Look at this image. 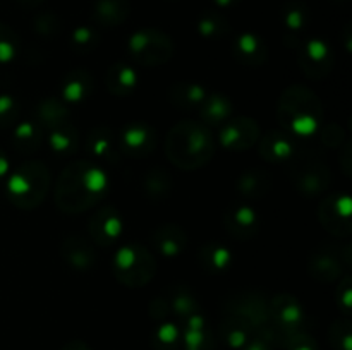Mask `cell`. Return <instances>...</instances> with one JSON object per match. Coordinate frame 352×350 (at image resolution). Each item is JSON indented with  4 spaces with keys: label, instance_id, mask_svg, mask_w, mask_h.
<instances>
[{
    "label": "cell",
    "instance_id": "6da1fadb",
    "mask_svg": "<svg viewBox=\"0 0 352 350\" xmlns=\"http://www.w3.org/2000/svg\"><path fill=\"white\" fill-rule=\"evenodd\" d=\"M107 194V175L98 163L72 161L60 174L55 202L58 209L69 215L82 213L102 201Z\"/></svg>",
    "mask_w": 352,
    "mask_h": 350
},
{
    "label": "cell",
    "instance_id": "7a4b0ae2",
    "mask_svg": "<svg viewBox=\"0 0 352 350\" xmlns=\"http://www.w3.org/2000/svg\"><path fill=\"white\" fill-rule=\"evenodd\" d=\"M167 158L182 170H196L215 154V139L203 122L182 120L172 127L165 141Z\"/></svg>",
    "mask_w": 352,
    "mask_h": 350
},
{
    "label": "cell",
    "instance_id": "3957f363",
    "mask_svg": "<svg viewBox=\"0 0 352 350\" xmlns=\"http://www.w3.org/2000/svg\"><path fill=\"white\" fill-rule=\"evenodd\" d=\"M277 117L287 134L311 136L322 124L323 108L311 89L305 86H292L282 95Z\"/></svg>",
    "mask_w": 352,
    "mask_h": 350
},
{
    "label": "cell",
    "instance_id": "277c9868",
    "mask_svg": "<svg viewBox=\"0 0 352 350\" xmlns=\"http://www.w3.org/2000/svg\"><path fill=\"white\" fill-rule=\"evenodd\" d=\"M50 185V172L43 161H26L7 180V196L21 209L41 205Z\"/></svg>",
    "mask_w": 352,
    "mask_h": 350
},
{
    "label": "cell",
    "instance_id": "5b68a950",
    "mask_svg": "<svg viewBox=\"0 0 352 350\" xmlns=\"http://www.w3.org/2000/svg\"><path fill=\"white\" fill-rule=\"evenodd\" d=\"M113 271L120 283L127 287H144L155 277L157 261L143 244H124L116 253Z\"/></svg>",
    "mask_w": 352,
    "mask_h": 350
},
{
    "label": "cell",
    "instance_id": "8992f818",
    "mask_svg": "<svg viewBox=\"0 0 352 350\" xmlns=\"http://www.w3.org/2000/svg\"><path fill=\"white\" fill-rule=\"evenodd\" d=\"M129 54L141 65H162L174 55V41L164 31L155 27L138 30L129 38Z\"/></svg>",
    "mask_w": 352,
    "mask_h": 350
},
{
    "label": "cell",
    "instance_id": "52a82bcc",
    "mask_svg": "<svg viewBox=\"0 0 352 350\" xmlns=\"http://www.w3.org/2000/svg\"><path fill=\"white\" fill-rule=\"evenodd\" d=\"M117 137H119L120 153L129 158H136V160L150 156L158 143L157 130L150 124L141 122V120L126 124Z\"/></svg>",
    "mask_w": 352,
    "mask_h": 350
},
{
    "label": "cell",
    "instance_id": "ba28073f",
    "mask_svg": "<svg viewBox=\"0 0 352 350\" xmlns=\"http://www.w3.org/2000/svg\"><path fill=\"white\" fill-rule=\"evenodd\" d=\"M318 216L327 232L337 237H347L352 230L349 196L339 192L327 196L320 205Z\"/></svg>",
    "mask_w": 352,
    "mask_h": 350
},
{
    "label": "cell",
    "instance_id": "9c48e42d",
    "mask_svg": "<svg viewBox=\"0 0 352 350\" xmlns=\"http://www.w3.org/2000/svg\"><path fill=\"white\" fill-rule=\"evenodd\" d=\"M298 62L308 78L322 79L332 71L333 51L320 38H311L298 48Z\"/></svg>",
    "mask_w": 352,
    "mask_h": 350
},
{
    "label": "cell",
    "instance_id": "30bf717a",
    "mask_svg": "<svg viewBox=\"0 0 352 350\" xmlns=\"http://www.w3.org/2000/svg\"><path fill=\"white\" fill-rule=\"evenodd\" d=\"M268 314L280 335L292 331H301V326L305 325V311L296 297L287 294L275 295L268 302Z\"/></svg>",
    "mask_w": 352,
    "mask_h": 350
},
{
    "label": "cell",
    "instance_id": "8fae6325",
    "mask_svg": "<svg viewBox=\"0 0 352 350\" xmlns=\"http://www.w3.org/2000/svg\"><path fill=\"white\" fill-rule=\"evenodd\" d=\"M260 137V127L253 119L241 117V119L227 120L220 132V143L223 148L232 151L250 150L256 144Z\"/></svg>",
    "mask_w": 352,
    "mask_h": 350
},
{
    "label": "cell",
    "instance_id": "7c38bea8",
    "mask_svg": "<svg viewBox=\"0 0 352 350\" xmlns=\"http://www.w3.org/2000/svg\"><path fill=\"white\" fill-rule=\"evenodd\" d=\"M89 235L98 246H112L122 235V216L113 206H105L89 220Z\"/></svg>",
    "mask_w": 352,
    "mask_h": 350
},
{
    "label": "cell",
    "instance_id": "4fadbf2b",
    "mask_svg": "<svg viewBox=\"0 0 352 350\" xmlns=\"http://www.w3.org/2000/svg\"><path fill=\"white\" fill-rule=\"evenodd\" d=\"M229 312L234 318L241 319L251 328L263 326L270 321L268 314V302L256 294H241L236 299H230Z\"/></svg>",
    "mask_w": 352,
    "mask_h": 350
},
{
    "label": "cell",
    "instance_id": "5bb4252c",
    "mask_svg": "<svg viewBox=\"0 0 352 350\" xmlns=\"http://www.w3.org/2000/svg\"><path fill=\"white\" fill-rule=\"evenodd\" d=\"M223 226L236 239L250 240L258 233L260 218L250 205H234L223 215Z\"/></svg>",
    "mask_w": 352,
    "mask_h": 350
},
{
    "label": "cell",
    "instance_id": "9a60e30c",
    "mask_svg": "<svg viewBox=\"0 0 352 350\" xmlns=\"http://www.w3.org/2000/svg\"><path fill=\"white\" fill-rule=\"evenodd\" d=\"M292 178H294V185L299 192L315 196L329 187L332 175H330L327 165L320 163V161H308L292 172Z\"/></svg>",
    "mask_w": 352,
    "mask_h": 350
},
{
    "label": "cell",
    "instance_id": "2e32d148",
    "mask_svg": "<svg viewBox=\"0 0 352 350\" xmlns=\"http://www.w3.org/2000/svg\"><path fill=\"white\" fill-rule=\"evenodd\" d=\"M62 259L76 271H88L95 266L96 253L89 240L81 235H71L62 242Z\"/></svg>",
    "mask_w": 352,
    "mask_h": 350
},
{
    "label": "cell",
    "instance_id": "e0dca14e",
    "mask_svg": "<svg viewBox=\"0 0 352 350\" xmlns=\"http://www.w3.org/2000/svg\"><path fill=\"white\" fill-rule=\"evenodd\" d=\"M151 244L164 257H177L188 247V235L177 225H162L151 233Z\"/></svg>",
    "mask_w": 352,
    "mask_h": 350
},
{
    "label": "cell",
    "instance_id": "ac0fdd59",
    "mask_svg": "<svg viewBox=\"0 0 352 350\" xmlns=\"http://www.w3.org/2000/svg\"><path fill=\"white\" fill-rule=\"evenodd\" d=\"M232 55L239 64L256 67L268 57V50L261 36L254 33H244L236 38L232 45Z\"/></svg>",
    "mask_w": 352,
    "mask_h": 350
},
{
    "label": "cell",
    "instance_id": "d6986e66",
    "mask_svg": "<svg viewBox=\"0 0 352 350\" xmlns=\"http://www.w3.org/2000/svg\"><path fill=\"white\" fill-rule=\"evenodd\" d=\"M88 150L96 160L102 161H116L119 154H122L120 153L117 132L110 129L109 126H98L89 132Z\"/></svg>",
    "mask_w": 352,
    "mask_h": 350
},
{
    "label": "cell",
    "instance_id": "ffe728a7",
    "mask_svg": "<svg viewBox=\"0 0 352 350\" xmlns=\"http://www.w3.org/2000/svg\"><path fill=\"white\" fill-rule=\"evenodd\" d=\"M93 93V75L85 69H72L62 81V98L67 105L81 103Z\"/></svg>",
    "mask_w": 352,
    "mask_h": 350
},
{
    "label": "cell",
    "instance_id": "44dd1931",
    "mask_svg": "<svg viewBox=\"0 0 352 350\" xmlns=\"http://www.w3.org/2000/svg\"><path fill=\"white\" fill-rule=\"evenodd\" d=\"M131 12L129 0H95L91 16L96 24L105 27L120 26Z\"/></svg>",
    "mask_w": 352,
    "mask_h": 350
},
{
    "label": "cell",
    "instance_id": "7402d4cb",
    "mask_svg": "<svg viewBox=\"0 0 352 350\" xmlns=\"http://www.w3.org/2000/svg\"><path fill=\"white\" fill-rule=\"evenodd\" d=\"M261 158L272 163H284L292 156V146L291 139H289L287 132H280V130H272V132L265 134L258 146Z\"/></svg>",
    "mask_w": 352,
    "mask_h": 350
},
{
    "label": "cell",
    "instance_id": "603a6c76",
    "mask_svg": "<svg viewBox=\"0 0 352 350\" xmlns=\"http://www.w3.org/2000/svg\"><path fill=\"white\" fill-rule=\"evenodd\" d=\"M105 82L112 95L127 96L136 89L138 74L131 65L119 62V64L110 65L109 71H107Z\"/></svg>",
    "mask_w": 352,
    "mask_h": 350
},
{
    "label": "cell",
    "instance_id": "cb8c5ba5",
    "mask_svg": "<svg viewBox=\"0 0 352 350\" xmlns=\"http://www.w3.org/2000/svg\"><path fill=\"white\" fill-rule=\"evenodd\" d=\"M206 96L205 88L191 81L175 82L170 88V102L181 110H199Z\"/></svg>",
    "mask_w": 352,
    "mask_h": 350
},
{
    "label": "cell",
    "instance_id": "d4e9b609",
    "mask_svg": "<svg viewBox=\"0 0 352 350\" xmlns=\"http://www.w3.org/2000/svg\"><path fill=\"white\" fill-rule=\"evenodd\" d=\"M232 113V102L222 93H212L205 98L199 115H201L205 126H220L229 120Z\"/></svg>",
    "mask_w": 352,
    "mask_h": 350
},
{
    "label": "cell",
    "instance_id": "484cf974",
    "mask_svg": "<svg viewBox=\"0 0 352 350\" xmlns=\"http://www.w3.org/2000/svg\"><path fill=\"white\" fill-rule=\"evenodd\" d=\"M309 273L318 281H336L342 273V264L330 250H316L309 259Z\"/></svg>",
    "mask_w": 352,
    "mask_h": 350
},
{
    "label": "cell",
    "instance_id": "4316f807",
    "mask_svg": "<svg viewBox=\"0 0 352 350\" xmlns=\"http://www.w3.org/2000/svg\"><path fill=\"white\" fill-rule=\"evenodd\" d=\"M69 117H71L69 105L58 98H45L36 106V124L47 129H54L60 124L69 122Z\"/></svg>",
    "mask_w": 352,
    "mask_h": 350
},
{
    "label": "cell",
    "instance_id": "83f0119b",
    "mask_svg": "<svg viewBox=\"0 0 352 350\" xmlns=\"http://www.w3.org/2000/svg\"><path fill=\"white\" fill-rule=\"evenodd\" d=\"M232 254L220 242H208L199 250V264L208 273H223L230 268Z\"/></svg>",
    "mask_w": 352,
    "mask_h": 350
},
{
    "label": "cell",
    "instance_id": "f1b7e54d",
    "mask_svg": "<svg viewBox=\"0 0 352 350\" xmlns=\"http://www.w3.org/2000/svg\"><path fill=\"white\" fill-rule=\"evenodd\" d=\"M188 328H186L184 342L188 350H212L213 349V335L206 326L205 319L199 314H192L186 319Z\"/></svg>",
    "mask_w": 352,
    "mask_h": 350
},
{
    "label": "cell",
    "instance_id": "f546056e",
    "mask_svg": "<svg viewBox=\"0 0 352 350\" xmlns=\"http://www.w3.org/2000/svg\"><path fill=\"white\" fill-rule=\"evenodd\" d=\"M48 144L57 154H74L79 148V132L71 122H64L60 126L50 129Z\"/></svg>",
    "mask_w": 352,
    "mask_h": 350
},
{
    "label": "cell",
    "instance_id": "4dcf8cb0",
    "mask_svg": "<svg viewBox=\"0 0 352 350\" xmlns=\"http://www.w3.org/2000/svg\"><path fill=\"white\" fill-rule=\"evenodd\" d=\"M270 184L272 180L268 178L267 172L253 168V170H248L241 175L239 180H237V189L246 198L256 199L270 191Z\"/></svg>",
    "mask_w": 352,
    "mask_h": 350
},
{
    "label": "cell",
    "instance_id": "1f68e13d",
    "mask_svg": "<svg viewBox=\"0 0 352 350\" xmlns=\"http://www.w3.org/2000/svg\"><path fill=\"white\" fill-rule=\"evenodd\" d=\"M198 31L208 40H222L230 34V23L219 10H205L198 19Z\"/></svg>",
    "mask_w": 352,
    "mask_h": 350
},
{
    "label": "cell",
    "instance_id": "d6a6232c",
    "mask_svg": "<svg viewBox=\"0 0 352 350\" xmlns=\"http://www.w3.org/2000/svg\"><path fill=\"white\" fill-rule=\"evenodd\" d=\"M41 139H43L41 127L36 122L28 120V122L19 124L17 129L14 130L12 143L16 150L23 151V153H31L41 146Z\"/></svg>",
    "mask_w": 352,
    "mask_h": 350
},
{
    "label": "cell",
    "instance_id": "836d02e7",
    "mask_svg": "<svg viewBox=\"0 0 352 350\" xmlns=\"http://www.w3.org/2000/svg\"><path fill=\"white\" fill-rule=\"evenodd\" d=\"M282 19L291 33H299L309 23V9L301 0H291L282 9Z\"/></svg>",
    "mask_w": 352,
    "mask_h": 350
},
{
    "label": "cell",
    "instance_id": "e575fe53",
    "mask_svg": "<svg viewBox=\"0 0 352 350\" xmlns=\"http://www.w3.org/2000/svg\"><path fill=\"white\" fill-rule=\"evenodd\" d=\"M251 326H248L246 323L241 321V319L227 318L226 321L220 326V336L226 340V343H229L234 349H239V347H244L248 343V338L251 335Z\"/></svg>",
    "mask_w": 352,
    "mask_h": 350
},
{
    "label": "cell",
    "instance_id": "d590c367",
    "mask_svg": "<svg viewBox=\"0 0 352 350\" xmlns=\"http://www.w3.org/2000/svg\"><path fill=\"white\" fill-rule=\"evenodd\" d=\"M21 41L16 31L0 23V64H9L19 54Z\"/></svg>",
    "mask_w": 352,
    "mask_h": 350
},
{
    "label": "cell",
    "instance_id": "8d00e7d4",
    "mask_svg": "<svg viewBox=\"0 0 352 350\" xmlns=\"http://www.w3.org/2000/svg\"><path fill=\"white\" fill-rule=\"evenodd\" d=\"M144 191L151 199L164 198L170 191V178H168L167 172L162 170V168L151 170L148 177L144 178Z\"/></svg>",
    "mask_w": 352,
    "mask_h": 350
},
{
    "label": "cell",
    "instance_id": "74e56055",
    "mask_svg": "<svg viewBox=\"0 0 352 350\" xmlns=\"http://www.w3.org/2000/svg\"><path fill=\"white\" fill-rule=\"evenodd\" d=\"M100 36L91 26H79L72 31L71 34V45L76 51L79 54H89L98 45Z\"/></svg>",
    "mask_w": 352,
    "mask_h": 350
},
{
    "label": "cell",
    "instance_id": "f35d334b",
    "mask_svg": "<svg viewBox=\"0 0 352 350\" xmlns=\"http://www.w3.org/2000/svg\"><path fill=\"white\" fill-rule=\"evenodd\" d=\"M170 307L174 309L175 314L181 318H191L192 314H198V302H196L195 295L188 290V288H177L172 295Z\"/></svg>",
    "mask_w": 352,
    "mask_h": 350
},
{
    "label": "cell",
    "instance_id": "ab89813d",
    "mask_svg": "<svg viewBox=\"0 0 352 350\" xmlns=\"http://www.w3.org/2000/svg\"><path fill=\"white\" fill-rule=\"evenodd\" d=\"M330 343L336 350H351L352 342V331H351V323L347 319H339L332 325L329 331Z\"/></svg>",
    "mask_w": 352,
    "mask_h": 350
},
{
    "label": "cell",
    "instance_id": "60d3db41",
    "mask_svg": "<svg viewBox=\"0 0 352 350\" xmlns=\"http://www.w3.org/2000/svg\"><path fill=\"white\" fill-rule=\"evenodd\" d=\"M33 27L45 38H54L60 33L62 21L54 12H40L33 21Z\"/></svg>",
    "mask_w": 352,
    "mask_h": 350
},
{
    "label": "cell",
    "instance_id": "b9f144b4",
    "mask_svg": "<svg viewBox=\"0 0 352 350\" xmlns=\"http://www.w3.org/2000/svg\"><path fill=\"white\" fill-rule=\"evenodd\" d=\"M179 333L177 328L170 323L160 325V328L153 335V347L157 350H175L177 349Z\"/></svg>",
    "mask_w": 352,
    "mask_h": 350
},
{
    "label": "cell",
    "instance_id": "7bdbcfd3",
    "mask_svg": "<svg viewBox=\"0 0 352 350\" xmlns=\"http://www.w3.org/2000/svg\"><path fill=\"white\" fill-rule=\"evenodd\" d=\"M282 336V345L287 350H318V343L311 335L305 331L284 333Z\"/></svg>",
    "mask_w": 352,
    "mask_h": 350
},
{
    "label": "cell",
    "instance_id": "ee69618b",
    "mask_svg": "<svg viewBox=\"0 0 352 350\" xmlns=\"http://www.w3.org/2000/svg\"><path fill=\"white\" fill-rule=\"evenodd\" d=\"M19 115V103L9 93H0V129L9 127Z\"/></svg>",
    "mask_w": 352,
    "mask_h": 350
},
{
    "label": "cell",
    "instance_id": "f6af8a7d",
    "mask_svg": "<svg viewBox=\"0 0 352 350\" xmlns=\"http://www.w3.org/2000/svg\"><path fill=\"white\" fill-rule=\"evenodd\" d=\"M351 278H346V280L342 281V283L339 285L340 288H342V294H337V297H339V304L340 307H342V311L346 312V314H349V309H351Z\"/></svg>",
    "mask_w": 352,
    "mask_h": 350
},
{
    "label": "cell",
    "instance_id": "bcb514c9",
    "mask_svg": "<svg viewBox=\"0 0 352 350\" xmlns=\"http://www.w3.org/2000/svg\"><path fill=\"white\" fill-rule=\"evenodd\" d=\"M243 350H272V349H270V343L265 342L263 338H258L254 340V342L248 343Z\"/></svg>",
    "mask_w": 352,
    "mask_h": 350
},
{
    "label": "cell",
    "instance_id": "7dc6e473",
    "mask_svg": "<svg viewBox=\"0 0 352 350\" xmlns=\"http://www.w3.org/2000/svg\"><path fill=\"white\" fill-rule=\"evenodd\" d=\"M62 350H91V349H89L85 342H81V340H72V342L65 343Z\"/></svg>",
    "mask_w": 352,
    "mask_h": 350
},
{
    "label": "cell",
    "instance_id": "c3c4849f",
    "mask_svg": "<svg viewBox=\"0 0 352 350\" xmlns=\"http://www.w3.org/2000/svg\"><path fill=\"white\" fill-rule=\"evenodd\" d=\"M7 172H9V160H7V156L3 154V151L0 150V178L6 177Z\"/></svg>",
    "mask_w": 352,
    "mask_h": 350
},
{
    "label": "cell",
    "instance_id": "681fc988",
    "mask_svg": "<svg viewBox=\"0 0 352 350\" xmlns=\"http://www.w3.org/2000/svg\"><path fill=\"white\" fill-rule=\"evenodd\" d=\"M43 2L45 0H17V3H19L21 7H26V9H36V7H40Z\"/></svg>",
    "mask_w": 352,
    "mask_h": 350
},
{
    "label": "cell",
    "instance_id": "f907efd6",
    "mask_svg": "<svg viewBox=\"0 0 352 350\" xmlns=\"http://www.w3.org/2000/svg\"><path fill=\"white\" fill-rule=\"evenodd\" d=\"M213 2L219 7H223V9H226V7H234L236 3H239L241 0H213Z\"/></svg>",
    "mask_w": 352,
    "mask_h": 350
}]
</instances>
